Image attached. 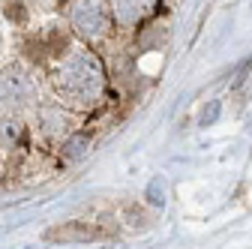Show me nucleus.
Masks as SVG:
<instances>
[{"instance_id":"nucleus-3","label":"nucleus","mask_w":252,"mask_h":249,"mask_svg":"<svg viewBox=\"0 0 252 249\" xmlns=\"http://www.w3.org/2000/svg\"><path fill=\"white\" fill-rule=\"evenodd\" d=\"M72 24L84 36H99L108 27V9L102 3H78L72 9Z\"/></svg>"},{"instance_id":"nucleus-10","label":"nucleus","mask_w":252,"mask_h":249,"mask_svg":"<svg viewBox=\"0 0 252 249\" xmlns=\"http://www.w3.org/2000/svg\"><path fill=\"white\" fill-rule=\"evenodd\" d=\"M150 201H153V204H162V201H165V198H162V183H159V180L150 183Z\"/></svg>"},{"instance_id":"nucleus-7","label":"nucleus","mask_w":252,"mask_h":249,"mask_svg":"<svg viewBox=\"0 0 252 249\" xmlns=\"http://www.w3.org/2000/svg\"><path fill=\"white\" fill-rule=\"evenodd\" d=\"M6 18H9V21H18V24H24V18H27L24 3H6Z\"/></svg>"},{"instance_id":"nucleus-4","label":"nucleus","mask_w":252,"mask_h":249,"mask_svg":"<svg viewBox=\"0 0 252 249\" xmlns=\"http://www.w3.org/2000/svg\"><path fill=\"white\" fill-rule=\"evenodd\" d=\"M102 237V231L90 222H63L45 231V240L51 243H87V240H96Z\"/></svg>"},{"instance_id":"nucleus-6","label":"nucleus","mask_w":252,"mask_h":249,"mask_svg":"<svg viewBox=\"0 0 252 249\" xmlns=\"http://www.w3.org/2000/svg\"><path fill=\"white\" fill-rule=\"evenodd\" d=\"M87 147H90V138L87 135H75V138L66 141V147H63V156H66V159H78V156H84Z\"/></svg>"},{"instance_id":"nucleus-5","label":"nucleus","mask_w":252,"mask_h":249,"mask_svg":"<svg viewBox=\"0 0 252 249\" xmlns=\"http://www.w3.org/2000/svg\"><path fill=\"white\" fill-rule=\"evenodd\" d=\"M21 138H24L21 120H15V117H0V141H3L6 147H15Z\"/></svg>"},{"instance_id":"nucleus-8","label":"nucleus","mask_w":252,"mask_h":249,"mask_svg":"<svg viewBox=\"0 0 252 249\" xmlns=\"http://www.w3.org/2000/svg\"><path fill=\"white\" fill-rule=\"evenodd\" d=\"M117 15L123 21H135L138 18V9H132V3H117Z\"/></svg>"},{"instance_id":"nucleus-1","label":"nucleus","mask_w":252,"mask_h":249,"mask_svg":"<svg viewBox=\"0 0 252 249\" xmlns=\"http://www.w3.org/2000/svg\"><path fill=\"white\" fill-rule=\"evenodd\" d=\"M60 90L75 102H84V99L96 96L102 90V69L96 63V57L87 54V51L72 54L60 69Z\"/></svg>"},{"instance_id":"nucleus-2","label":"nucleus","mask_w":252,"mask_h":249,"mask_svg":"<svg viewBox=\"0 0 252 249\" xmlns=\"http://www.w3.org/2000/svg\"><path fill=\"white\" fill-rule=\"evenodd\" d=\"M33 96H36V87L21 69L12 66L0 75V102L3 105H27L33 102Z\"/></svg>"},{"instance_id":"nucleus-9","label":"nucleus","mask_w":252,"mask_h":249,"mask_svg":"<svg viewBox=\"0 0 252 249\" xmlns=\"http://www.w3.org/2000/svg\"><path fill=\"white\" fill-rule=\"evenodd\" d=\"M216 114H219V102H210V108H204V114H201V126H210Z\"/></svg>"}]
</instances>
